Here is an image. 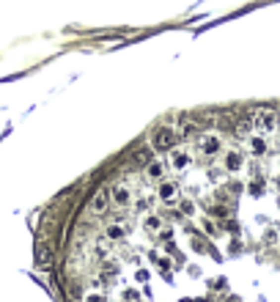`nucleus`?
Listing matches in <instances>:
<instances>
[{
    "label": "nucleus",
    "instance_id": "obj_18",
    "mask_svg": "<svg viewBox=\"0 0 280 302\" xmlns=\"http://www.w3.org/2000/svg\"><path fill=\"white\" fill-rule=\"evenodd\" d=\"M250 192H253V195H261V192H264V181H258V179H256V181L250 184Z\"/></svg>",
    "mask_w": 280,
    "mask_h": 302
},
{
    "label": "nucleus",
    "instance_id": "obj_15",
    "mask_svg": "<svg viewBox=\"0 0 280 302\" xmlns=\"http://www.w3.org/2000/svg\"><path fill=\"white\" fill-rule=\"evenodd\" d=\"M124 228H121V225H108V237L110 239H124Z\"/></svg>",
    "mask_w": 280,
    "mask_h": 302
},
{
    "label": "nucleus",
    "instance_id": "obj_4",
    "mask_svg": "<svg viewBox=\"0 0 280 302\" xmlns=\"http://www.w3.org/2000/svg\"><path fill=\"white\" fill-rule=\"evenodd\" d=\"M108 206H110V190L108 187H102V190H96L94 198H91V214L102 217V214L108 212Z\"/></svg>",
    "mask_w": 280,
    "mask_h": 302
},
{
    "label": "nucleus",
    "instance_id": "obj_5",
    "mask_svg": "<svg viewBox=\"0 0 280 302\" xmlns=\"http://www.w3.org/2000/svg\"><path fill=\"white\" fill-rule=\"evenodd\" d=\"M198 148H201L206 157L217 154V151H220V137L217 135H201L198 137Z\"/></svg>",
    "mask_w": 280,
    "mask_h": 302
},
{
    "label": "nucleus",
    "instance_id": "obj_8",
    "mask_svg": "<svg viewBox=\"0 0 280 302\" xmlns=\"http://www.w3.org/2000/svg\"><path fill=\"white\" fill-rule=\"evenodd\" d=\"M242 165H244V157H242V151H228V154H225V171L236 173Z\"/></svg>",
    "mask_w": 280,
    "mask_h": 302
},
{
    "label": "nucleus",
    "instance_id": "obj_1",
    "mask_svg": "<svg viewBox=\"0 0 280 302\" xmlns=\"http://www.w3.org/2000/svg\"><path fill=\"white\" fill-rule=\"evenodd\" d=\"M278 121H280L278 110H272V107H264V110L256 113V121H253V126H256L258 132H264V135H269V132L278 129Z\"/></svg>",
    "mask_w": 280,
    "mask_h": 302
},
{
    "label": "nucleus",
    "instance_id": "obj_13",
    "mask_svg": "<svg viewBox=\"0 0 280 302\" xmlns=\"http://www.w3.org/2000/svg\"><path fill=\"white\" fill-rule=\"evenodd\" d=\"M250 121H247V119H242V121H236V124H233V132H236V135L239 137H242V135H247V132H250Z\"/></svg>",
    "mask_w": 280,
    "mask_h": 302
},
{
    "label": "nucleus",
    "instance_id": "obj_21",
    "mask_svg": "<svg viewBox=\"0 0 280 302\" xmlns=\"http://www.w3.org/2000/svg\"><path fill=\"white\" fill-rule=\"evenodd\" d=\"M181 212H184V214H190V212H192V203H190V201H187V203H181Z\"/></svg>",
    "mask_w": 280,
    "mask_h": 302
},
{
    "label": "nucleus",
    "instance_id": "obj_2",
    "mask_svg": "<svg viewBox=\"0 0 280 302\" xmlns=\"http://www.w3.org/2000/svg\"><path fill=\"white\" fill-rule=\"evenodd\" d=\"M173 146H176V132L170 126H160L151 137V148L154 151H173Z\"/></svg>",
    "mask_w": 280,
    "mask_h": 302
},
{
    "label": "nucleus",
    "instance_id": "obj_3",
    "mask_svg": "<svg viewBox=\"0 0 280 302\" xmlns=\"http://www.w3.org/2000/svg\"><path fill=\"white\" fill-rule=\"evenodd\" d=\"M132 198L135 195H132V187L126 181H118L113 190H110V203H113L115 209H126L132 203Z\"/></svg>",
    "mask_w": 280,
    "mask_h": 302
},
{
    "label": "nucleus",
    "instance_id": "obj_16",
    "mask_svg": "<svg viewBox=\"0 0 280 302\" xmlns=\"http://www.w3.org/2000/svg\"><path fill=\"white\" fill-rule=\"evenodd\" d=\"M102 272L113 278V275H118V264H113V261H105V264H102Z\"/></svg>",
    "mask_w": 280,
    "mask_h": 302
},
{
    "label": "nucleus",
    "instance_id": "obj_17",
    "mask_svg": "<svg viewBox=\"0 0 280 302\" xmlns=\"http://www.w3.org/2000/svg\"><path fill=\"white\" fill-rule=\"evenodd\" d=\"M83 302H108V297L105 294H85Z\"/></svg>",
    "mask_w": 280,
    "mask_h": 302
},
{
    "label": "nucleus",
    "instance_id": "obj_10",
    "mask_svg": "<svg viewBox=\"0 0 280 302\" xmlns=\"http://www.w3.org/2000/svg\"><path fill=\"white\" fill-rule=\"evenodd\" d=\"M170 162H173L176 171H184V168L192 162V157L187 154V151H170Z\"/></svg>",
    "mask_w": 280,
    "mask_h": 302
},
{
    "label": "nucleus",
    "instance_id": "obj_14",
    "mask_svg": "<svg viewBox=\"0 0 280 302\" xmlns=\"http://www.w3.org/2000/svg\"><path fill=\"white\" fill-rule=\"evenodd\" d=\"M146 228H149V231H160V228H162V220L157 217V214H149V217H146Z\"/></svg>",
    "mask_w": 280,
    "mask_h": 302
},
{
    "label": "nucleus",
    "instance_id": "obj_6",
    "mask_svg": "<svg viewBox=\"0 0 280 302\" xmlns=\"http://www.w3.org/2000/svg\"><path fill=\"white\" fill-rule=\"evenodd\" d=\"M160 198L165 203H176V198H179V187L173 181H162V187H160Z\"/></svg>",
    "mask_w": 280,
    "mask_h": 302
},
{
    "label": "nucleus",
    "instance_id": "obj_20",
    "mask_svg": "<svg viewBox=\"0 0 280 302\" xmlns=\"http://www.w3.org/2000/svg\"><path fill=\"white\" fill-rule=\"evenodd\" d=\"M149 201H151V198H140V201L135 203V209H137V212H143V209L149 206Z\"/></svg>",
    "mask_w": 280,
    "mask_h": 302
},
{
    "label": "nucleus",
    "instance_id": "obj_7",
    "mask_svg": "<svg viewBox=\"0 0 280 302\" xmlns=\"http://www.w3.org/2000/svg\"><path fill=\"white\" fill-rule=\"evenodd\" d=\"M146 176L154 179V181H160V179L165 176V162L162 160H151L149 165H146Z\"/></svg>",
    "mask_w": 280,
    "mask_h": 302
},
{
    "label": "nucleus",
    "instance_id": "obj_12",
    "mask_svg": "<svg viewBox=\"0 0 280 302\" xmlns=\"http://www.w3.org/2000/svg\"><path fill=\"white\" fill-rule=\"evenodd\" d=\"M39 264H42V267H50V264H53V253H50L47 244H39Z\"/></svg>",
    "mask_w": 280,
    "mask_h": 302
},
{
    "label": "nucleus",
    "instance_id": "obj_19",
    "mask_svg": "<svg viewBox=\"0 0 280 302\" xmlns=\"http://www.w3.org/2000/svg\"><path fill=\"white\" fill-rule=\"evenodd\" d=\"M195 129H198L195 124H184V126H181V135H184V137H190V135H192V132H195Z\"/></svg>",
    "mask_w": 280,
    "mask_h": 302
},
{
    "label": "nucleus",
    "instance_id": "obj_9",
    "mask_svg": "<svg viewBox=\"0 0 280 302\" xmlns=\"http://www.w3.org/2000/svg\"><path fill=\"white\" fill-rule=\"evenodd\" d=\"M149 162H151V148L143 146V148H137L135 154H132V165L135 168H146Z\"/></svg>",
    "mask_w": 280,
    "mask_h": 302
},
{
    "label": "nucleus",
    "instance_id": "obj_11",
    "mask_svg": "<svg viewBox=\"0 0 280 302\" xmlns=\"http://www.w3.org/2000/svg\"><path fill=\"white\" fill-rule=\"evenodd\" d=\"M250 154H256V157L267 154V140H264V137H258V135L250 137Z\"/></svg>",
    "mask_w": 280,
    "mask_h": 302
}]
</instances>
